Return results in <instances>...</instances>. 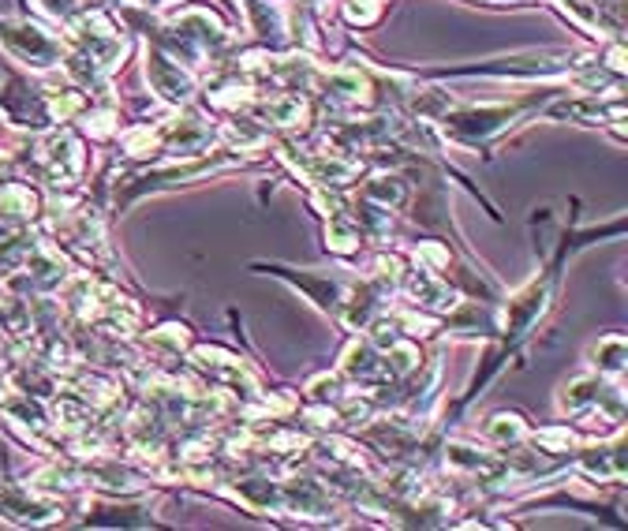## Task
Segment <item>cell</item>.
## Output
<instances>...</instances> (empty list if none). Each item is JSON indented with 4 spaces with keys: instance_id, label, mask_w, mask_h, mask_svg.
<instances>
[{
    "instance_id": "obj_1",
    "label": "cell",
    "mask_w": 628,
    "mask_h": 531,
    "mask_svg": "<svg viewBox=\"0 0 628 531\" xmlns=\"http://www.w3.org/2000/svg\"><path fill=\"white\" fill-rule=\"evenodd\" d=\"M0 45H4L19 64L34 67V72L61 67L67 53L64 38L53 34L42 23H34V19H0Z\"/></svg>"
},
{
    "instance_id": "obj_2",
    "label": "cell",
    "mask_w": 628,
    "mask_h": 531,
    "mask_svg": "<svg viewBox=\"0 0 628 531\" xmlns=\"http://www.w3.org/2000/svg\"><path fill=\"white\" fill-rule=\"evenodd\" d=\"M441 135L464 146H483L494 135H502L505 127L524 121L520 105H460V110H446L438 116Z\"/></svg>"
},
{
    "instance_id": "obj_3",
    "label": "cell",
    "mask_w": 628,
    "mask_h": 531,
    "mask_svg": "<svg viewBox=\"0 0 628 531\" xmlns=\"http://www.w3.org/2000/svg\"><path fill=\"white\" fill-rule=\"evenodd\" d=\"M0 517L12 520L19 528H45L64 520V498L61 494H45V490L31 487L23 479H4L0 483Z\"/></svg>"
},
{
    "instance_id": "obj_4",
    "label": "cell",
    "mask_w": 628,
    "mask_h": 531,
    "mask_svg": "<svg viewBox=\"0 0 628 531\" xmlns=\"http://www.w3.org/2000/svg\"><path fill=\"white\" fill-rule=\"evenodd\" d=\"M254 270H270L273 278L289 281L292 289L300 292L303 300L314 303L322 314H329V319H337L341 303H345V292L352 278H345L341 270H292V266H266V262H254Z\"/></svg>"
},
{
    "instance_id": "obj_5",
    "label": "cell",
    "mask_w": 628,
    "mask_h": 531,
    "mask_svg": "<svg viewBox=\"0 0 628 531\" xmlns=\"http://www.w3.org/2000/svg\"><path fill=\"white\" fill-rule=\"evenodd\" d=\"M154 127H157V135H161V154H169V157L206 154L213 143H218V124L210 121V113L195 110L191 102L176 116H169V121H161Z\"/></svg>"
},
{
    "instance_id": "obj_6",
    "label": "cell",
    "mask_w": 628,
    "mask_h": 531,
    "mask_svg": "<svg viewBox=\"0 0 628 531\" xmlns=\"http://www.w3.org/2000/svg\"><path fill=\"white\" fill-rule=\"evenodd\" d=\"M146 83L154 86V94L161 97L165 105H188L199 94V79L188 64H180L172 53H165L161 45H146Z\"/></svg>"
},
{
    "instance_id": "obj_7",
    "label": "cell",
    "mask_w": 628,
    "mask_h": 531,
    "mask_svg": "<svg viewBox=\"0 0 628 531\" xmlns=\"http://www.w3.org/2000/svg\"><path fill=\"white\" fill-rule=\"evenodd\" d=\"M341 375L348 382H356L363 389H378L389 382V371H386V360H381V352L370 344V337H352L348 348L341 352Z\"/></svg>"
},
{
    "instance_id": "obj_8",
    "label": "cell",
    "mask_w": 628,
    "mask_h": 531,
    "mask_svg": "<svg viewBox=\"0 0 628 531\" xmlns=\"http://www.w3.org/2000/svg\"><path fill=\"white\" fill-rule=\"evenodd\" d=\"M311 86L326 97H337V102L370 105V97H375V86H370V79L359 67H314Z\"/></svg>"
},
{
    "instance_id": "obj_9",
    "label": "cell",
    "mask_w": 628,
    "mask_h": 531,
    "mask_svg": "<svg viewBox=\"0 0 628 531\" xmlns=\"http://www.w3.org/2000/svg\"><path fill=\"white\" fill-rule=\"evenodd\" d=\"M38 218H42V195L31 184H0V225L4 229H31Z\"/></svg>"
},
{
    "instance_id": "obj_10",
    "label": "cell",
    "mask_w": 628,
    "mask_h": 531,
    "mask_svg": "<svg viewBox=\"0 0 628 531\" xmlns=\"http://www.w3.org/2000/svg\"><path fill=\"white\" fill-rule=\"evenodd\" d=\"M254 116L262 124H273V127H307L311 124V102L303 97L300 91H289V94H273V97H254L251 102Z\"/></svg>"
},
{
    "instance_id": "obj_11",
    "label": "cell",
    "mask_w": 628,
    "mask_h": 531,
    "mask_svg": "<svg viewBox=\"0 0 628 531\" xmlns=\"http://www.w3.org/2000/svg\"><path fill=\"white\" fill-rule=\"evenodd\" d=\"M218 139L236 154H254L262 146H270V127L259 121V116H240L236 113L232 121H224L218 127Z\"/></svg>"
},
{
    "instance_id": "obj_12",
    "label": "cell",
    "mask_w": 628,
    "mask_h": 531,
    "mask_svg": "<svg viewBox=\"0 0 628 531\" xmlns=\"http://www.w3.org/2000/svg\"><path fill=\"white\" fill-rule=\"evenodd\" d=\"M625 360H628V341L625 333H606L587 348V367L598 371L606 378H621L625 375Z\"/></svg>"
},
{
    "instance_id": "obj_13",
    "label": "cell",
    "mask_w": 628,
    "mask_h": 531,
    "mask_svg": "<svg viewBox=\"0 0 628 531\" xmlns=\"http://www.w3.org/2000/svg\"><path fill=\"white\" fill-rule=\"evenodd\" d=\"M532 427L520 412H494L486 423H483V438L490 449H513L520 441H527Z\"/></svg>"
},
{
    "instance_id": "obj_14",
    "label": "cell",
    "mask_w": 628,
    "mask_h": 531,
    "mask_svg": "<svg viewBox=\"0 0 628 531\" xmlns=\"http://www.w3.org/2000/svg\"><path fill=\"white\" fill-rule=\"evenodd\" d=\"M191 326L188 322H161V326H154V330H146L143 333V344L146 348H154V352H161V356H169V360H180L184 352L191 348Z\"/></svg>"
},
{
    "instance_id": "obj_15",
    "label": "cell",
    "mask_w": 628,
    "mask_h": 531,
    "mask_svg": "<svg viewBox=\"0 0 628 531\" xmlns=\"http://www.w3.org/2000/svg\"><path fill=\"white\" fill-rule=\"evenodd\" d=\"M408 180L405 176H397V173H378V176H370L367 184H363V191H359V199H367V202H378V206H386V210H400V206L408 202Z\"/></svg>"
},
{
    "instance_id": "obj_16",
    "label": "cell",
    "mask_w": 628,
    "mask_h": 531,
    "mask_svg": "<svg viewBox=\"0 0 628 531\" xmlns=\"http://www.w3.org/2000/svg\"><path fill=\"white\" fill-rule=\"evenodd\" d=\"M363 240H367V236H363L359 225L348 218V210L326 218V248L337 254V259H352V254H359Z\"/></svg>"
},
{
    "instance_id": "obj_17",
    "label": "cell",
    "mask_w": 628,
    "mask_h": 531,
    "mask_svg": "<svg viewBox=\"0 0 628 531\" xmlns=\"http://www.w3.org/2000/svg\"><path fill=\"white\" fill-rule=\"evenodd\" d=\"M303 393H307V400H322V405H337L341 397H345V375L341 371H322V375H314L307 386H303Z\"/></svg>"
},
{
    "instance_id": "obj_18",
    "label": "cell",
    "mask_w": 628,
    "mask_h": 531,
    "mask_svg": "<svg viewBox=\"0 0 628 531\" xmlns=\"http://www.w3.org/2000/svg\"><path fill=\"white\" fill-rule=\"evenodd\" d=\"M345 19L352 27H370V23H378V15H381V0H345Z\"/></svg>"
},
{
    "instance_id": "obj_19",
    "label": "cell",
    "mask_w": 628,
    "mask_h": 531,
    "mask_svg": "<svg viewBox=\"0 0 628 531\" xmlns=\"http://www.w3.org/2000/svg\"><path fill=\"white\" fill-rule=\"evenodd\" d=\"M38 8L49 15V19H56V23H67L75 12H78V0H34Z\"/></svg>"
}]
</instances>
